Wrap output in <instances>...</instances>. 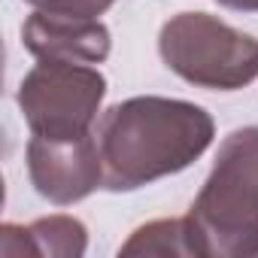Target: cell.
I'll return each mask as SVG.
<instances>
[{
  "label": "cell",
  "mask_w": 258,
  "mask_h": 258,
  "mask_svg": "<svg viewBox=\"0 0 258 258\" xmlns=\"http://www.w3.org/2000/svg\"><path fill=\"white\" fill-rule=\"evenodd\" d=\"M4 237H16L19 246L10 255H40V258H79L88 246V231L73 216H46L34 225H4Z\"/></svg>",
  "instance_id": "obj_7"
},
{
  "label": "cell",
  "mask_w": 258,
  "mask_h": 258,
  "mask_svg": "<svg viewBox=\"0 0 258 258\" xmlns=\"http://www.w3.org/2000/svg\"><path fill=\"white\" fill-rule=\"evenodd\" d=\"M22 43L37 61L103 64L109 58V28L100 19L34 13L22 25Z\"/></svg>",
  "instance_id": "obj_6"
},
{
  "label": "cell",
  "mask_w": 258,
  "mask_h": 258,
  "mask_svg": "<svg viewBox=\"0 0 258 258\" xmlns=\"http://www.w3.org/2000/svg\"><path fill=\"white\" fill-rule=\"evenodd\" d=\"M191 231L195 228H191L188 216L158 219V222L140 225L118 246V255H185V258H198Z\"/></svg>",
  "instance_id": "obj_8"
},
{
  "label": "cell",
  "mask_w": 258,
  "mask_h": 258,
  "mask_svg": "<svg viewBox=\"0 0 258 258\" xmlns=\"http://www.w3.org/2000/svg\"><path fill=\"white\" fill-rule=\"evenodd\" d=\"M219 7L237 10V13H258V0H216Z\"/></svg>",
  "instance_id": "obj_10"
},
{
  "label": "cell",
  "mask_w": 258,
  "mask_h": 258,
  "mask_svg": "<svg viewBox=\"0 0 258 258\" xmlns=\"http://www.w3.org/2000/svg\"><path fill=\"white\" fill-rule=\"evenodd\" d=\"M28 176L40 198L58 207H70L103 185V158L94 134L73 140L31 137Z\"/></svg>",
  "instance_id": "obj_5"
},
{
  "label": "cell",
  "mask_w": 258,
  "mask_h": 258,
  "mask_svg": "<svg viewBox=\"0 0 258 258\" xmlns=\"http://www.w3.org/2000/svg\"><path fill=\"white\" fill-rule=\"evenodd\" d=\"M40 13H55V16H76V19H97L103 16L115 0H25Z\"/></svg>",
  "instance_id": "obj_9"
},
{
  "label": "cell",
  "mask_w": 258,
  "mask_h": 258,
  "mask_svg": "<svg viewBox=\"0 0 258 258\" xmlns=\"http://www.w3.org/2000/svg\"><path fill=\"white\" fill-rule=\"evenodd\" d=\"M103 188L134 191L191 167L216 137L213 115L176 97H127L97 121Z\"/></svg>",
  "instance_id": "obj_1"
},
{
  "label": "cell",
  "mask_w": 258,
  "mask_h": 258,
  "mask_svg": "<svg viewBox=\"0 0 258 258\" xmlns=\"http://www.w3.org/2000/svg\"><path fill=\"white\" fill-rule=\"evenodd\" d=\"M198 258L258 255V127L231 131L191 210Z\"/></svg>",
  "instance_id": "obj_2"
},
{
  "label": "cell",
  "mask_w": 258,
  "mask_h": 258,
  "mask_svg": "<svg viewBox=\"0 0 258 258\" xmlns=\"http://www.w3.org/2000/svg\"><path fill=\"white\" fill-rule=\"evenodd\" d=\"M158 52L195 88L237 91L258 76V40L210 13H179L164 22Z\"/></svg>",
  "instance_id": "obj_3"
},
{
  "label": "cell",
  "mask_w": 258,
  "mask_h": 258,
  "mask_svg": "<svg viewBox=\"0 0 258 258\" xmlns=\"http://www.w3.org/2000/svg\"><path fill=\"white\" fill-rule=\"evenodd\" d=\"M103 97L106 76L91 64L73 61H40L22 79L16 94L31 134L49 140L91 134Z\"/></svg>",
  "instance_id": "obj_4"
}]
</instances>
